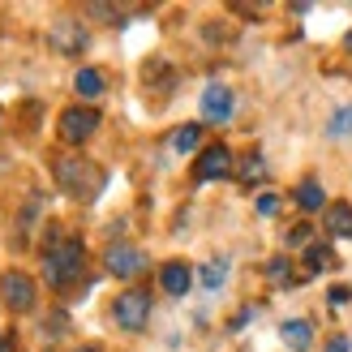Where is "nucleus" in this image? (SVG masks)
<instances>
[{
    "mask_svg": "<svg viewBox=\"0 0 352 352\" xmlns=\"http://www.w3.org/2000/svg\"><path fill=\"white\" fill-rule=\"evenodd\" d=\"M193 284V271L185 267V262H168V267H160V288L168 296H185Z\"/></svg>",
    "mask_w": 352,
    "mask_h": 352,
    "instance_id": "9d476101",
    "label": "nucleus"
},
{
    "mask_svg": "<svg viewBox=\"0 0 352 352\" xmlns=\"http://www.w3.org/2000/svg\"><path fill=\"white\" fill-rule=\"evenodd\" d=\"M103 267H108V275H116V279H133V275H142V271H146V254L138 250V245L116 241L112 250L103 254Z\"/></svg>",
    "mask_w": 352,
    "mask_h": 352,
    "instance_id": "20e7f679",
    "label": "nucleus"
},
{
    "mask_svg": "<svg viewBox=\"0 0 352 352\" xmlns=\"http://www.w3.org/2000/svg\"><path fill=\"white\" fill-rule=\"evenodd\" d=\"M198 279H202V288H223V279H228V262H206V267H198Z\"/></svg>",
    "mask_w": 352,
    "mask_h": 352,
    "instance_id": "a211bd4d",
    "label": "nucleus"
},
{
    "mask_svg": "<svg viewBox=\"0 0 352 352\" xmlns=\"http://www.w3.org/2000/svg\"><path fill=\"white\" fill-rule=\"evenodd\" d=\"M86 43H91V30H86L82 22H56L52 26V47L65 52V56H82Z\"/></svg>",
    "mask_w": 352,
    "mask_h": 352,
    "instance_id": "1a4fd4ad",
    "label": "nucleus"
},
{
    "mask_svg": "<svg viewBox=\"0 0 352 352\" xmlns=\"http://www.w3.org/2000/svg\"><path fill=\"white\" fill-rule=\"evenodd\" d=\"M232 172V151L228 146H206L198 155V164H193V181H223V176Z\"/></svg>",
    "mask_w": 352,
    "mask_h": 352,
    "instance_id": "6e6552de",
    "label": "nucleus"
},
{
    "mask_svg": "<svg viewBox=\"0 0 352 352\" xmlns=\"http://www.w3.org/2000/svg\"><path fill=\"white\" fill-rule=\"evenodd\" d=\"M284 241H288V250H309V245H314V232H309L305 223H296V228H288V232H284Z\"/></svg>",
    "mask_w": 352,
    "mask_h": 352,
    "instance_id": "aec40b11",
    "label": "nucleus"
},
{
    "mask_svg": "<svg viewBox=\"0 0 352 352\" xmlns=\"http://www.w3.org/2000/svg\"><path fill=\"white\" fill-rule=\"evenodd\" d=\"M0 301L17 314L34 309V279L26 271H5V279H0Z\"/></svg>",
    "mask_w": 352,
    "mask_h": 352,
    "instance_id": "39448f33",
    "label": "nucleus"
},
{
    "mask_svg": "<svg viewBox=\"0 0 352 352\" xmlns=\"http://www.w3.org/2000/svg\"><path fill=\"white\" fill-rule=\"evenodd\" d=\"M60 138L69 146H82L86 138H91L95 129H99V112L95 108H69V112H60Z\"/></svg>",
    "mask_w": 352,
    "mask_h": 352,
    "instance_id": "423d86ee",
    "label": "nucleus"
},
{
    "mask_svg": "<svg viewBox=\"0 0 352 352\" xmlns=\"http://www.w3.org/2000/svg\"><path fill=\"white\" fill-rule=\"evenodd\" d=\"M241 185H258L262 181V176H267V160H262V155L258 151H250V155H245V160H241Z\"/></svg>",
    "mask_w": 352,
    "mask_h": 352,
    "instance_id": "2eb2a0df",
    "label": "nucleus"
},
{
    "mask_svg": "<svg viewBox=\"0 0 352 352\" xmlns=\"http://www.w3.org/2000/svg\"><path fill=\"white\" fill-rule=\"evenodd\" d=\"M112 318H116V327H125V331H142L151 322V296L138 292V288L120 292L112 301Z\"/></svg>",
    "mask_w": 352,
    "mask_h": 352,
    "instance_id": "7ed1b4c3",
    "label": "nucleus"
},
{
    "mask_svg": "<svg viewBox=\"0 0 352 352\" xmlns=\"http://www.w3.org/2000/svg\"><path fill=\"white\" fill-rule=\"evenodd\" d=\"M56 185L65 193H74V198H91V193H99L103 176L95 172V164H86V160H60L56 164Z\"/></svg>",
    "mask_w": 352,
    "mask_h": 352,
    "instance_id": "f03ea898",
    "label": "nucleus"
},
{
    "mask_svg": "<svg viewBox=\"0 0 352 352\" xmlns=\"http://www.w3.org/2000/svg\"><path fill=\"white\" fill-rule=\"evenodd\" d=\"M305 275H318V271H327V267H336V254L327 250V245H309L305 250Z\"/></svg>",
    "mask_w": 352,
    "mask_h": 352,
    "instance_id": "f3484780",
    "label": "nucleus"
},
{
    "mask_svg": "<svg viewBox=\"0 0 352 352\" xmlns=\"http://www.w3.org/2000/svg\"><path fill=\"white\" fill-rule=\"evenodd\" d=\"M279 340H284V348H292V352H309V344H314V327H309L305 318H292V322L279 327Z\"/></svg>",
    "mask_w": 352,
    "mask_h": 352,
    "instance_id": "9b49d317",
    "label": "nucleus"
},
{
    "mask_svg": "<svg viewBox=\"0 0 352 352\" xmlns=\"http://www.w3.org/2000/svg\"><path fill=\"white\" fill-rule=\"evenodd\" d=\"M288 271H292L288 258H271V262H267V279H271V284H292Z\"/></svg>",
    "mask_w": 352,
    "mask_h": 352,
    "instance_id": "412c9836",
    "label": "nucleus"
},
{
    "mask_svg": "<svg viewBox=\"0 0 352 352\" xmlns=\"http://www.w3.org/2000/svg\"><path fill=\"white\" fill-rule=\"evenodd\" d=\"M322 202H327V193H322V185H318V181H301V185H296V206H301L305 215L322 210Z\"/></svg>",
    "mask_w": 352,
    "mask_h": 352,
    "instance_id": "ddd939ff",
    "label": "nucleus"
},
{
    "mask_svg": "<svg viewBox=\"0 0 352 352\" xmlns=\"http://www.w3.org/2000/svg\"><path fill=\"white\" fill-rule=\"evenodd\" d=\"M327 232L340 236V241H352V206L348 202H336L327 210Z\"/></svg>",
    "mask_w": 352,
    "mask_h": 352,
    "instance_id": "f8f14e48",
    "label": "nucleus"
},
{
    "mask_svg": "<svg viewBox=\"0 0 352 352\" xmlns=\"http://www.w3.org/2000/svg\"><path fill=\"white\" fill-rule=\"evenodd\" d=\"M344 47H348V52H352V30H348V39H344Z\"/></svg>",
    "mask_w": 352,
    "mask_h": 352,
    "instance_id": "a878e982",
    "label": "nucleus"
},
{
    "mask_svg": "<svg viewBox=\"0 0 352 352\" xmlns=\"http://www.w3.org/2000/svg\"><path fill=\"white\" fill-rule=\"evenodd\" d=\"M78 352H99V348H78Z\"/></svg>",
    "mask_w": 352,
    "mask_h": 352,
    "instance_id": "bb28decb",
    "label": "nucleus"
},
{
    "mask_svg": "<svg viewBox=\"0 0 352 352\" xmlns=\"http://www.w3.org/2000/svg\"><path fill=\"white\" fill-rule=\"evenodd\" d=\"M232 112H236V95L228 91V86H219V82H210L202 91V120L223 125V120H232Z\"/></svg>",
    "mask_w": 352,
    "mask_h": 352,
    "instance_id": "0eeeda50",
    "label": "nucleus"
},
{
    "mask_svg": "<svg viewBox=\"0 0 352 352\" xmlns=\"http://www.w3.org/2000/svg\"><path fill=\"white\" fill-rule=\"evenodd\" d=\"M254 206H258V215H262V219L279 215V193H258V202H254Z\"/></svg>",
    "mask_w": 352,
    "mask_h": 352,
    "instance_id": "4be33fe9",
    "label": "nucleus"
},
{
    "mask_svg": "<svg viewBox=\"0 0 352 352\" xmlns=\"http://www.w3.org/2000/svg\"><path fill=\"white\" fill-rule=\"evenodd\" d=\"M327 133L331 138H352V108H340L336 116L327 120Z\"/></svg>",
    "mask_w": 352,
    "mask_h": 352,
    "instance_id": "6ab92c4d",
    "label": "nucleus"
},
{
    "mask_svg": "<svg viewBox=\"0 0 352 352\" xmlns=\"http://www.w3.org/2000/svg\"><path fill=\"white\" fill-rule=\"evenodd\" d=\"M74 91H78L82 99H95V95H103V74H99V69H91V65H86V69H78V74H74Z\"/></svg>",
    "mask_w": 352,
    "mask_h": 352,
    "instance_id": "4468645a",
    "label": "nucleus"
},
{
    "mask_svg": "<svg viewBox=\"0 0 352 352\" xmlns=\"http://www.w3.org/2000/svg\"><path fill=\"white\" fill-rule=\"evenodd\" d=\"M202 146V125H181L172 133V151H181V155H189V151H198Z\"/></svg>",
    "mask_w": 352,
    "mask_h": 352,
    "instance_id": "dca6fc26",
    "label": "nucleus"
},
{
    "mask_svg": "<svg viewBox=\"0 0 352 352\" xmlns=\"http://www.w3.org/2000/svg\"><path fill=\"white\" fill-rule=\"evenodd\" d=\"M322 352H352V340H348V336H331V344H327Z\"/></svg>",
    "mask_w": 352,
    "mask_h": 352,
    "instance_id": "5701e85b",
    "label": "nucleus"
},
{
    "mask_svg": "<svg viewBox=\"0 0 352 352\" xmlns=\"http://www.w3.org/2000/svg\"><path fill=\"white\" fill-rule=\"evenodd\" d=\"M0 352H9V336H0Z\"/></svg>",
    "mask_w": 352,
    "mask_h": 352,
    "instance_id": "393cba45",
    "label": "nucleus"
},
{
    "mask_svg": "<svg viewBox=\"0 0 352 352\" xmlns=\"http://www.w3.org/2000/svg\"><path fill=\"white\" fill-rule=\"evenodd\" d=\"M86 271V250H82V241L74 236H56L47 245V254H43V279L52 288H69V284H78Z\"/></svg>",
    "mask_w": 352,
    "mask_h": 352,
    "instance_id": "f257e3e1",
    "label": "nucleus"
},
{
    "mask_svg": "<svg viewBox=\"0 0 352 352\" xmlns=\"http://www.w3.org/2000/svg\"><path fill=\"white\" fill-rule=\"evenodd\" d=\"M331 301H336V305L352 301V288H348V284H340V288H331Z\"/></svg>",
    "mask_w": 352,
    "mask_h": 352,
    "instance_id": "b1692460",
    "label": "nucleus"
}]
</instances>
